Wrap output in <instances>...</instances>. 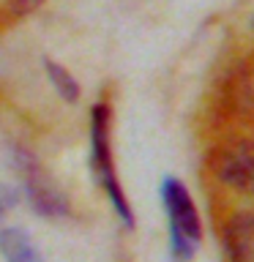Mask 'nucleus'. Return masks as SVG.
<instances>
[{"mask_svg":"<svg viewBox=\"0 0 254 262\" xmlns=\"http://www.w3.org/2000/svg\"><path fill=\"white\" fill-rule=\"evenodd\" d=\"M161 202L170 219V251L175 262H188L194 257L202 237L200 213H197L188 188L178 178H164L161 183Z\"/></svg>","mask_w":254,"mask_h":262,"instance_id":"nucleus-1","label":"nucleus"},{"mask_svg":"<svg viewBox=\"0 0 254 262\" xmlns=\"http://www.w3.org/2000/svg\"><path fill=\"white\" fill-rule=\"evenodd\" d=\"M90 169H93L96 180L101 183V188L110 196V205L118 213V219L126 227L134 224L131 219V208L126 202V194L118 183L112 167V153H110V106L107 104H96L90 110Z\"/></svg>","mask_w":254,"mask_h":262,"instance_id":"nucleus-2","label":"nucleus"},{"mask_svg":"<svg viewBox=\"0 0 254 262\" xmlns=\"http://www.w3.org/2000/svg\"><path fill=\"white\" fill-rule=\"evenodd\" d=\"M16 169L22 175L28 202L33 205V210L38 216H47V219L69 216V202H66L63 191L49 180V175L41 169V164L33 159L30 150H16Z\"/></svg>","mask_w":254,"mask_h":262,"instance_id":"nucleus-3","label":"nucleus"},{"mask_svg":"<svg viewBox=\"0 0 254 262\" xmlns=\"http://www.w3.org/2000/svg\"><path fill=\"white\" fill-rule=\"evenodd\" d=\"M210 167L216 178L229 188L254 194V142H235L219 147L210 159Z\"/></svg>","mask_w":254,"mask_h":262,"instance_id":"nucleus-4","label":"nucleus"},{"mask_svg":"<svg viewBox=\"0 0 254 262\" xmlns=\"http://www.w3.org/2000/svg\"><path fill=\"white\" fill-rule=\"evenodd\" d=\"M229 262H254V216H235L224 235Z\"/></svg>","mask_w":254,"mask_h":262,"instance_id":"nucleus-5","label":"nucleus"},{"mask_svg":"<svg viewBox=\"0 0 254 262\" xmlns=\"http://www.w3.org/2000/svg\"><path fill=\"white\" fill-rule=\"evenodd\" d=\"M0 254L6 262H44L30 235L16 227L0 229Z\"/></svg>","mask_w":254,"mask_h":262,"instance_id":"nucleus-6","label":"nucleus"},{"mask_svg":"<svg viewBox=\"0 0 254 262\" xmlns=\"http://www.w3.org/2000/svg\"><path fill=\"white\" fill-rule=\"evenodd\" d=\"M44 71H47L49 82H52V88L66 98V101H77V98H79V85H77V79H74L60 63H55V60H49V57H47V60H44Z\"/></svg>","mask_w":254,"mask_h":262,"instance_id":"nucleus-7","label":"nucleus"},{"mask_svg":"<svg viewBox=\"0 0 254 262\" xmlns=\"http://www.w3.org/2000/svg\"><path fill=\"white\" fill-rule=\"evenodd\" d=\"M16 202H19V191H16L14 186L0 183V219H3L8 210H14Z\"/></svg>","mask_w":254,"mask_h":262,"instance_id":"nucleus-8","label":"nucleus"}]
</instances>
